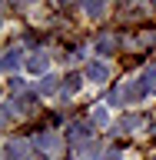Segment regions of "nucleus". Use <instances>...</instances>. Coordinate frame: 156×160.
<instances>
[{"mask_svg": "<svg viewBox=\"0 0 156 160\" xmlns=\"http://www.w3.org/2000/svg\"><path fill=\"white\" fill-rule=\"evenodd\" d=\"M83 77H87V80H93V83H103V80L110 77V67L103 63V60H90V63H87V70H83Z\"/></svg>", "mask_w": 156, "mask_h": 160, "instance_id": "f257e3e1", "label": "nucleus"}, {"mask_svg": "<svg viewBox=\"0 0 156 160\" xmlns=\"http://www.w3.org/2000/svg\"><path fill=\"white\" fill-rule=\"evenodd\" d=\"M47 63H50L47 53H33V57H27V73H43Z\"/></svg>", "mask_w": 156, "mask_h": 160, "instance_id": "f03ea898", "label": "nucleus"}, {"mask_svg": "<svg viewBox=\"0 0 156 160\" xmlns=\"http://www.w3.org/2000/svg\"><path fill=\"white\" fill-rule=\"evenodd\" d=\"M37 147H40V150H47V153H57V150H60V137H53V133H43V137L37 140Z\"/></svg>", "mask_w": 156, "mask_h": 160, "instance_id": "7ed1b4c3", "label": "nucleus"}, {"mask_svg": "<svg viewBox=\"0 0 156 160\" xmlns=\"http://www.w3.org/2000/svg\"><path fill=\"white\" fill-rule=\"evenodd\" d=\"M3 157L7 160H23V143H20V140H10L7 150H3Z\"/></svg>", "mask_w": 156, "mask_h": 160, "instance_id": "20e7f679", "label": "nucleus"}, {"mask_svg": "<svg viewBox=\"0 0 156 160\" xmlns=\"http://www.w3.org/2000/svg\"><path fill=\"white\" fill-rule=\"evenodd\" d=\"M90 137V123H70V140H87Z\"/></svg>", "mask_w": 156, "mask_h": 160, "instance_id": "39448f33", "label": "nucleus"}, {"mask_svg": "<svg viewBox=\"0 0 156 160\" xmlns=\"http://www.w3.org/2000/svg\"><path fill=\"white\" fill-rule=\"evenodd\" d=\"M139 80H143V90H146V93H156V67H149Z\"/></svg>", "mask_w": 156, "mask_h": 160, "instance_id": "423d86ee", "label": "nucleus"}, {"mask_svg": "<svg viewBox=\"0 0 156 160\" xmlns=\"http://www.w3.org/2000/svg\"><path fill=\"white\" fill-rule=\"evenodd\" d=\"M116 50V37H100L97 40V53H113Z\"/></svg>", "mask_w": 156, "mask_h": 160, "instance_id": "0eeeda50", "label": "nucleus"}, {"mask_svg": "<svg viewBox=\"0 0 156 160\" xmlns=\"http://www.w3.org/2000/svg\"><path fill=\"white\" fill-rule=\"evenodd\" d=\"M103 7H106V0H87V3H83V10H87L90 17H100Z\"/></svg>", "mask_w": 156, "mask_h": 160, "instance_id": "6e6552de", "label": "nucleus"}, {"mask_svg": "<svg viewBox=\"0 0 156 160\" xmlns=\"http://www.w3.org/2000/svg\"><path fill=\"white\" fill-rule=\"evenodd\" d=\"M17 110H20V113H33V110H37V100H33V97H20L17 100Z\"/></svg>", "mask_w": 156, "mask_h": 160, "instance_id": "1a4fd4ad", "label": "nucleus"}, {"mask_svg": "<svg viewBox=\"0 0 156 160\" xmlns=\"http://www.w3.org/2000/svg\"><path fill=\"white\" fill-rule=\"evenodd\" d=\"M53 90H60V80H57V77H43V83H40V93H53Z\"/></svg>", "mask_w": 156, "mask_h": 160, "instance_id": "9d476101", "label": "nucleus"}, {"mask_svg": "<svg viewBox=\"0 0 156 160\" xmlns=\"http://www.w3.org/2000/svg\"><path fill=\"white\" fill-rule=\"evenodd\" d=\"M17 63H20V53H17V50H10L7 57H3V70H13Z\"/></svg>", "mask_w": 156, "mask_h": 160, "instance_id": "9b49d317", "label": "nucleus"}, {"mask_svg": "<svg viewBox=\"0 0 156 160\" xmlns=\"http://www.w3.org/2000/svg\"><path fill=\"white\" fill-rule=\"evenodd\" d=\"M63 87H67V93H73V90L80 87V73H70V77H67V83H63Z\"/></svg>", "mask_w": 156, "mask_h": 160, "instance_id": "f8f14e48", "label": "nucleus"}, {"mask_svg": "<svg viewBox=\"0 0 156 160\" xmlns=\"http://www.w3.org/2000/svg\"><path fill=\"white\" fill-rule=\"evenodd\" d=\"M110 120V110L106 107H97V113H93V123H106Z\"/></svg>", "mask_w": 156, "mask_h": 160, "instance_id": "ddd939ff", "label": "nucleus"}]
</instances>
